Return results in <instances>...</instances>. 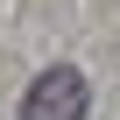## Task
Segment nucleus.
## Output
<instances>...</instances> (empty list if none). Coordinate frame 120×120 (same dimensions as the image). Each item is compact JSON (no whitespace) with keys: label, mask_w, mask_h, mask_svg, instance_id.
Returning <instances> with one entry per match:
<instances>
[{"label":"nucleus","mask_w":120,"mask_h":120,"mask_svg":"<svg viewBox=\"0 0 120 120\" xmlns=\"http://www.w3.org/2000/svg\"><path fill=\"white\" fill-rule=\"evenodd\" d=\"M85 106H92V85H85V71L56 64V71H42V78L28 85V99H21V120H85Z\"/></svg>","instance_id":"obj_1"}]
</instances>
